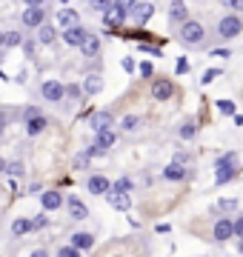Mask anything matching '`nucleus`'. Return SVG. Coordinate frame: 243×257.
Segmentation results:
<instances>
[{
  "mask_svg": "<svg viewBox=\"0 0 243 257\" xmlns=\"http://www.w3.org/2000/svg\"><path fill=\"white\" fill-rule=\"evenodd\" d=\"M180 138H183V140L195 138V123H186V126H180Z\"/></svg>",
  "mask_w": 243,
  "mask_h": 257,
  "instance_id": "cd10ccee",
  "label": "nucleus"
},
{
  "mask_svg": "<svg viewBox=\"0 0 243 257\" xmlns=\"http://www.w3.org/2000/svg\"><path fill=\"white\" fill-rule=\"evenodd\" d=\"M57 257H80V251H75L72 246H63V248H57Z\"/></svg>",
  "mask_w": 243,
  "mask_h": 257,
  "instance_id": "c756f323",
  "label": "nucleus"
},
{
  "mask_svg": "<svg viewBox=\"0 0 243 257\" xmlns=\"http://www.w3.org/2000/svg\"><path fill=\"white\" fill-rule=\"evenodd\" d=\"M80 49H83V55H86V57H94L97 52H100V40H97L94 35H86V37H83V43H80Z\"/></svg>",
  "mask_w": 243,
  "mask_h": 257,
  "instance_id": "2eb2a0df",
  "label": "nucleus"
},
{
  "mask_svg": "<svg viewBox=\"0 0 243 257\" xmlns=\"http://www.w3.org/2000/svg\"><path fill=\"white\" fill-rule=\"evenodd\" d=\"M240 251H243V243H240Z\"/></svg>",
  "mask_w": 243,
  "mask_h": 257,
  "instance_id": "c03bdc74",
  "label": "nucleus"
},
{
  "mask_svg": "<svg viewBox=\"0 0 243 257\" xmlns=\"http://www.w3.org/2000/svg\"><path fill=\"white\" fill-rule=\"evenodd\" d=\"M163 177H166V180H183V177H186V169L180 166V160H175V163H169L166 169H163Z\"/></svg>",
  "mask_w": 243,
  "mask_h": 257,
  "instance_id": "4468645a",
  "label": "nucleus"
},
{
  "mask_svg": "<svg viewBox=\"0 0 243 257\" xmlns=\"http://www.w3.org/2000/svg\"><path fill=\"white\" fill-rule=\"evenodd\" d=\"M43 20H46V15H43V6L40 3H29L26 12H23V23L32 29H40L43 26Z\"/></svg>",
  "mask_w": 243,
  "mask_h": 257,
  "instance_id": "20e7f679",
  "label": "nucleus"
},
{
  "mask_svg": "<svg viewBox=\"0 0 243 257\" xmlns=\"http://www.w3.org/2000/svg\"><path fill=\"white\" fill-rule=\"evenodd\" d=\"M138 123H141V120L135 117V114H129V117H123V123H120V126H123V128H129V132H132V128L138 126Z\"/></svg>",
  "mask_w": 243,
  "mask_h": 257,
  "instance_id": "7c9ffc66",
  "label": "nucleus"
},
{
  "mask_svg": "<svg viewBox=\"0 0 243 257\" xmlns=\"http://www.w3.org/2000/svg\"><path fill=\"white\" fill-rule=\"evenodd\" d=\"M103 89V80H100V74H89L83 80V92L86 94H97Z\"/></svg>",
  "mask_w": 243,
  "mask_h": 257,
  "instance_id": "aec40b11",
  "label": "nucleus"
},
{
  "mask_svg": "<svg viewBox=\"0 0 243 257\" xmlns=\"http://www.w3.org/2000/svg\"><path fill=\"white\" fill-rule=\"evenodd\" d=\"M141 74H143V77H149V74H152V66L143 63V66H141Z\"/></svg>",
  "mask_w": 243,
  "mask_h": 257,
  "instance_id": "ea45409f",
  "label": "nucleus"
},
{
  "mask_svg": "<svg viewBox=\"0 0 243 257\" xmlns=\"http://www.w3.org/2000/svg\"><path fill=\"white\" fill-rule=\"evenodd\" d=\"M3 128H6V111L0 109V132H3Z\"/></svg>",
  "mask_w": 243,
  "mask_h": 257,
  "instance_id": "a19ab883",
  "label": "nucleus"
},
{
  "mask_svg": "<svg viewBox=\"0 0 243 257\" xmlns=\"http://www.w3.org/2000/svg\"><path fill=\"white\" fill-rule=\"evenodd\" d=\"M217 74H220V72H215V69H212V72H206V74H203V83H209V80H215Z\"/></svg>",
  "mask_w": 243,
  "mask_h": 257,
  "instance_id": "4c0bfd02",
  "label": "nucleus"
},
{
  "mask_svg": "<svg viewBox=\"0 0 243 257\" xmlns=\"http://www.w3.org/2000/svg\"><path fill=\"white\" fill-rule=\"evenodd\" d=\"M240 29H243V23H240V18H234V15H226L220 23H217V35L220 37H234V35H240Z\"/></svg>",
  "mask_w": 243,
  "mask_h": 257,
  "instance_id": "7ed1b4c3",
  "label": "nucleus"
},
{
  "mask_svg": "<svg viewBox=\"0 0 243 257\" xmlns=\"http://www.w3.org/2000/svg\"><path fill=\"white\" fill-rule=\"evenodd\" d=\"M46 223H49V217H46V214H38V217L32 220V229H43Z\"/></svg>",
  "mask_w": 243,
  "mask_h": 257,
  "instance_id": "2f4dec72",
  "label": "nucleus"
},
{
  "mask_svg": "<svg viewBox=\"0 0 243 257\" xmlns=\"http://www.w3.org/2000/svg\"><path fill=\"white\" fill-rule=\"evenodd\" d=\"M0 172H6V160L3 157H0Z\"/></svg>",
  "mask_w": 243,
  "mask_h": 257,
  "instance_id": "79ce46f5",
  "label": "nucleus"
},
{
  "mask_svg": "<svg viewBox=\"0 0 243 257\" xmlns=\"http://www.w3.org/2000/svg\"><path fill=\"white\" fill-rule=\"evenodd\" d=\"M234 234L243 240V217H237V223H234Z\"/></svg>",
  "mask_w": 243,
  "mask_h": 257,
  "instance_id": "f704fd0d",
  "label": "nucleus"
},
{
  "mask_svg": "<svg viewBox=\"0 0 243 257\" xmlns=\"http://www.w3.org/2000/svg\"><path fill=\"white\" fill-rule=\"evenodd\" d=\"M6 172H9L12 177H23V163H20V160H15V163H6Z\"/></svg>",
  "mask_w": 243,
  "mask_h": 257,
  "instance_id": "393cba45",
  "label": "nucleus"
},
{
  "mask_svg": "<svg viewBox=\"0 0 243 257\" xmlns=\"http://www.w3.org/2000/svg\"><path fill=\"white\" fill-rule=\"evenodd\" d=\"M89 192L92 194H109L112 192V183H109L103 175H92L89 177Z\"/></svg>",
  "mask_w": 243,
  "mask_h": 257,
  "instance_id": "0eeeda50",
  "label": "nucleus"
},
{
  "mask_svg": "<svg viewBox=\"0 0 243 257\" xmlns=\"http://www.w3.org/2000/svg\"><path fill=\"white\" fill-rule=\"evenodd\" d=\"M66 203H69V214H72L75 220H86V217H89V209H86V206L77 200V197H69Z\"/></svg>",
  "mask_w": 243,
  "mask_h": 257,
  "instance_id": "ddd939ff",
  "label": "nucleus"
},
{
  "mask_svg": "<svg viewBox=\"0 0 243 257\" xmlns=\"http://www.w3.org/2000/svg\"><path fill=\"white\" fill-rule=\"evenodd\" d=\"M86 35H89L86 29H80V26H72V29H66V32H63V40L69 43V46H80Z\"/></svg>",
  "mask_w": 243,
  "mask_h": 257,
  "instance_id": "f8f14e48",
  "label": "nucleus"
},
{
  "mask_svg": "<svg viewBox=\"0 0 243 257\" xmlns=\"http://www.w3.org/2000/svg\"><path fill=\"white\" fill-rule=\"evenodd\" d=\"M186 72H189V60L180 57V60H178V74H186Z\"/></svg>",
  "mask_w": 243,
  "mask_h": 257,
  "instance_id": "72a5a7b5",
  "label": "nucleus"
},
{
  "mask_svg": "<svg viewBox=\"0 0 243 257\" xmlns=\"http://www.w3.org/2000/svg\"><path fill=\"white\" fill-rule=\"evenodd\" d=\"M112 143H114V132H97V138H94V149L97 152H106Z\"/></svg>",
  "mask_w": 243,
  "mask_h": 257,
  "instance_id": "a211bd4d",
  "label": "nucleus"
},
{
  "mask_svg": "<svg viewBox=\"0 0 243 257\" xmlns=\"http://www.w3.org/2000/svg\"><path fill=\"white\" fill-rule=\"evenodd\" d=\"M123 69H126V72H135V60H132V57H126V60H123Z\"/></svg>",
  "mask_w": 243,
  "mask_h": 257,
  "instance_id": "e433bc0d",
  "label": "nucleus"
},
{
  "mask_svg": "<svg viewBox=\"0 0 243 257\" xmlns=\"http://www.w3.org/2000/svg\"><path fill=\"white\" fill-rule=\"evenodd\" d=\"M57 23L63 26V32L66 29H72V26H77V12L75 9H63L60 15H57Z\"/></svg>",
  "mask_w": 243,
  "mask_h": 257,
  "instance_id": "dca6fc26",
  "label": "nucleus"
},
{
  "mask_svg": "<svg viewBox=\"0 0 243 257\" xmlns=\"http://www.w3.org/2000/svg\"><path fill=\"white\" fill-rule=\"evenodd\" d=\"M217 206H220V209H229V211H232L234 206H237V203H234V200H220V203H217Z\"/></svg>",
  "mask_w": 243,
  "mask_h": 257,
  "instance_id": "c9c22d12",
  "label": "nucleus"
},
{
  "mask_svg": "<svg viewBox=\"0 0 243 257\" xmlns=\"http://www.w3.org/2000/svg\"><path fill=\"white\" fill-rule=\"evenodd\" d=\"M180 40H183V43H189V46H200V40H203V26H200V23H195V20L183 23Z\"/></svg>",
  "mask_w": 243,
  "mask_h": 257,
  "instance_id": "f03ea898",
  "label": "nucleus"
},
{
  "mask_svg": "<svg viewBox=\"0 0 243 257\" xmlns=\"http://www.w3.org/2000/svg\"><path fill=\"white\" fill-rule=\"evenodd\" d=\"M29 231H32V220H26V217H20V220L12 223V234H15V237H23Z\"/></svg>",
  "mask_w": 243,
  "mask_h": 257,
  "instance_id": "4be33fe9",
  "label": "nucleus"
},
{
  "mask_svg": "<svg viewBox=\"0 0 243 257\" xmlns=\"http://www.w3.org/2000/svg\"><path fill=\"white\" fill-rule=\"evenodd\" d=\"M40 206L46 211H55L63 206V194H57V192H43V197H40Z\"/></svg>",
  "mask_w": 243,
  "mask_h": 257,
  "instance_id": "9b49d317",
  "label": "nucleus"
},
{
  "mask_svg": "<svg viewBox=\"0 0 243 257\" xmlns=\"http://www.w3.org/2000/svg\"><path fill=\"white\" fill-rule=\"evenodd\" d=\"M129 189H132V180H129V177H120V180L114 183V189H112V192H120V194H126Z\"/></svg>",
  "mask_w": 243,
  "mask_h": 257,
  "instance_id": "a878e982",
  "label": "nucleus"
},
{
  "mask_svg": "<svg viewBox=\"0 0 243 257\" xmlns=\"http://www.w3.org/2000/svg\"><path fill=\"white\" fill-rule=\"evenodd\" d=\"M0 49H3V32H0Z\"/></svg>",
  "mask_w": 243,
  "mask_h": 257,
  "instance_id": "37998d69",
  "label": "nucleus"
},
{
  "mask_svg": "<svg viewBox=\"0 0 243 257\" xmlns=\"http://www.w3.org/2000/svg\"><path fill=\"white\" fill-rule=\"evenodd\" d=\"M55 26H49V23H43V26L38 29V37H40V43H52V40H55Z\"/></svg>",
  "mask_w": 243,
  "mask_h": 257,
  "instance_id": "b1692460",
  "label": "nucleus"
},
{
  "mask_svg": "<svg viewBox=\"0 0 243 257\" xmlns=\"http://www.w3.org/2000/svg\"><path fill=\"white\" fill-rule=\"evenodd\" d=\"M29 257H49V251H46V248H35Z\"/></svg>",
  "mask_w": 243,
  "mask_h": 257,
  "instance_id": "58836bf2",
  "label": "nucleus"
},
{
  "mask_svg": "<svg viewBox=\"0 0 243 257\" xmlns=\"http://www.w3.org/2000/svg\"><path fill=\"white\" fill-rule=\"evenodd\" d=\"M92 246H94V237H92V234H86V231H77V234H72V248H75V251H89Z\"/></svg>",
  "mask_w": 243,
  "mask_h": 257,
  "instance_id": "9d476101",
  "label": "nucleus"
},
{
  "mask_svg": "<svg viewBox=\"0 0 243 257\" xmlns=\"http://www.w3.org/2000/svg\"><path fill=\"white\" fill-rule=\"evenodd\" d=\"M43 128H46V117H43V114H38V117L26 120V132L32 135V138H35V135H40Z\"/></svg>",
  "mask_w": 243,
  "mask_h": 257,
  "instance_id": "412c9836",
  "label": "nucleus"
},
{
  "mask_svg": "<svg viewBox=\"0 0 243 257\" xmlns=\"http://www.w3.org/2000/svg\"><path fill=\"white\" fill-rule=\"evenodd\" d=\"M38 114H40V109H38V106H29V109L23 111V120H32V117H38Z\"/></svg>",
  "mask_w": 243,
  "mask_h": 257,
  "instance_id": "473e14b6",
  "label": "nucleus"
},
{
  "mask_svg": "<svg viewBox=\"0 0 243 257\" xmlns=\"http://www.w3.org/2000/svg\"><path fill=\"white\" fill-rule=\"evenodd\" d=\"M234 172H237V155L234 152H229V155H223L220 160H217V177H215V183L217 186H223L226 180H232Z\"/></svg>",
  "mask_w": 243,
  "mask_h": 257,
  "instance_id": "f257e3e1",
  "label": "nucleus"
},
{
  "mask_svg": "<svg viewBox=\"0 0 243 257\" xmlns=\"http://www.w3.org/2000/svg\"><path fill=\"white\" fill-rule=\"evenodd\" d=\"M212 234H215V240H217V243H226V240H229V237L234 234V223L229 220V217H223V220H217V223H215V231H212Z\"/></svg>",
  "mask_w": 243,
  "mask_h": 257,
  "instance_id": "423d86ee",
  "label": "nucleus"
},
{
  "mask_svg": "<svg viewBox=\"0 0 243 257\" xmlns=\"http://www.w3.org/2000/svg\"><path fill=\"white\" fill-rule=\"evenodd\" d=\"M43 97L46 100H52V103H57V100H63V94H66V89H63V83H57V80H46L43 83Z\"/></svg>",
  "mask_w": 243,
  "mask_h": 257,
  "instance_id": "39448f33",
  "label": "nucleus"
},
{
  "mask_svg": "<svg viewBox=\"0 0 243 257\" xmlns=\"http://www.w3.org/2000/svg\"><path fill=\"white\" fill-rule=\"evenodd\" d=\"M152 94H155L158 100H166V97H172V83H169V80H158L155 86H152Z\"/></svg>",
  "mask_w": 243,
  "mask_h": 257,
  "instance_id": "6ab92c4d",
  "label": "nucleus"
},
{
  "mask_svg": "<svg viewBox=\"0 0 243 257\" xmlns=\"http://www.w3.org/2000/svg\"><path fill=\"white\" fill-rule=\"evenodd\" d=\"M129 12H135V20H138V23H146V20L152 18L155 6H152V3H129Z\"/></svg>",
  "mask_w": 243,
  "mask_h": 257,
  "instance_id": "1a4fd4ad",
  "label": "nucleus"
},
{
  "mask_svg": "<svg viewBox=\"0 0 243 257\" xmlns=\"http://www.w3.org/2000/svg\"><path fill=\"white\" fill-rule=\"evenodd\" d=\"M217 109L223 111V114H234V103L232 100H217Z\"/></svg>",
  "mask_w": 243,
  "mask_h": 257,
  "instance_id": "bb28decb",
  "label": "nucleus"
},
{
  "mask_svg": "<svg viewBox=\"0 0 243 257\" xmlns=\"http://www.w3.org/2000/svg\"><path fill=\"white\" fill-rule=\"evenodd\" d=\"M112 114L109 111H97V114H92V128L94 132H112Z\"/></svg>",
  "mask_w": 243,
  "mask_h": 257,
  "instance_id": "6e6552de",
  "label": "nucleus"
},
{
  "mask_svg": "<svg viewBox=\"0 0 243 257\" xmlns=\"http://www.w3.org/2000/svg\"><path fill=\"white\" fill-rule=\"evenodd\" d=\"M172 18H175V20H183V18H186V6L175 3V6H172Z\"/></svg>",
  "mask_w": 243,
  "mask_h": 257,
  "instance_id": "c85d7f7f",
  "label": "nucleus"
},
{
  "mask_svg": "<svg viewBox=\"0 0 243 257\" xmlns=\"http://www.w3.org/2000/svg\"><path fill=\"white\" fill-rule=\"evenodd\" d=\"M109 203H112L114 209H120V211H129V206H132L129 194H120V192H109Z\"/></svg>",
  "mask_w": 243,
  "mask_h": 257,
  "instance_id": "f3484780",
  "label": "nucleus"
},
{
  "mask_svg": "<svg viewBox=\"0 0 243 257\" xmlns=\"http://www.w3.org/2000/svg\"><path fill=\"white\" fill-rule=\"evenodd\" d=\"M23 43V35L20 32H3V49H15Z\"/></svg>",
  "mask_w": 243,
  "mask_h": 257,
  "instance_id": "5701e85b",
  "label": "nucleus"
}]
</instances>
